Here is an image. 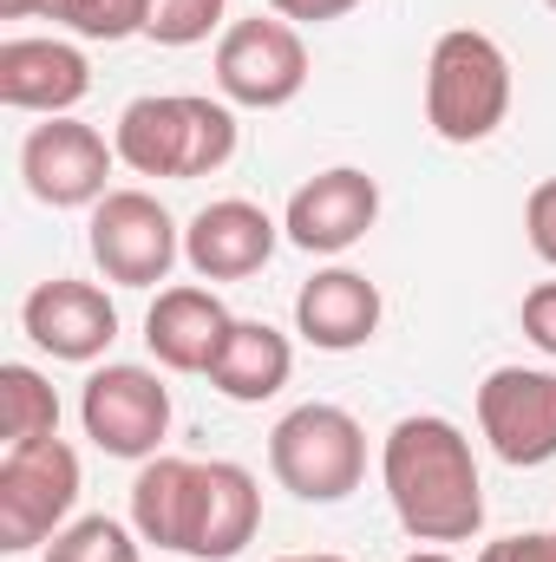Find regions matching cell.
Here are the masks:
<instances>
[{
  "mask_svg": "<svg viewBox=\"0 0 556 562\" xmlns=\"http://www.w3.org/2000/svg\"><path fill=\"white\" fill-rule=\"evenodd\" d=\"M380 484L413 543H471L485 530V477L471 438L438 413H413L387 431Z\"/></svg>",
  "mask_w": 556,
  "mask_h": 562,
  "instance_id": "cell-1",
  "label": "cell"
},
{
  "mask_svg": "<svg viewBox=\"0 0 556 562\" xmlns=\"http://www.w3.org/2000/svg\"><path fill=\"white\" fill-rule=\"evenodd\" d=\"M119 164L138 177H216L236 157V112L230 99H203V92H144L119 112L112 125Z\"/></svg>",
  "mask_w": 556,
  "mask_h": 562,
  "instance_id": "cell-2",
  "label": "cell"
},
{
  "mask_svg": "<svg viewBox=\"0 0 556 562\" xmlns=\"http://www.w3.org/2000/svg\"><path fill=\"white\" fill-rule=\"evenodd\" d=\"M511 119V59L491 33L452 26L425 59V125L445 144H485Z\"/></svg>",
  "mask_w": 556,
  "mask_h": 562,
  "instance_id": "cell-3",
  "label": "cell"
},
{
  "mask_svg": "<svg viewBox=\"0 0 556 562\" xmlns=\"http://www.w3.org/2000/svg\"><path fill=\"white\" fill-rule=\"evenodd\" d=\"M269 471L301 504H341L367 477V431L347 406L308 400V406L281 413L269 431Z\"/></svg>",
  "mask_w": 556,
  "mask_h": 562,
  "instance_id": "cell-4",
  "label": "cell"
},
{
  "mask_svg": "<svg viewBox=\"0 0 556 562\" xmlns=\"http://www.w3.org/2000/svg\"><path fill=\"white\" fill-rule=\"evenodd\" d=\"M79 451L66 438H40V445H7L0 458V550L26 557L40 543H53L73 524L79 504Z\"/></svg>",
  "mask_w": 556,
  "mask_h": 562,
  "instance_id": "cell-5",
  "label": "cell"
},
{
  "mask_svg": "<svg viewBox=\"0 0 556 562\" xmlns=\"http://www.w3.org/2000/svg\"><path fill=\"white\" fill-rule=\"evenodd\" d=\"M86 249H92V262H99L105 281L157 288V281H170L177 256H184V229H177V216L151 190H112V196L92 203Z\"/></svg>",
  "mask_w": 556,
  "mask_h": 562,
  "instance_id": "cell-6",
  "label": "cell"
},
{
  "mask_svg": "<svg viewBox=\"0 0 556 562\" xmlns=\"http://www.w3.org/2000/svg\"><path fill=\"white\" fill-rule=\"evenodd\" d=\"M308 86V46H301V26H288L281 13H256V20H236L223 26L216 40V92L243 112H281L294 105Z\"/></svg>",
  "mask_w": 556,
  "mask_h": 562,
  "instance_id": "cell-7",
  "label": "cell"
},
{
  "mask_svg": "<svg viewBox=\"0 0 556 562\" xmlns=\"http://www.w3.org/2000/svg\"><path fill=\"white\" fill-rule=\"evenodd\" d=\"M79 425L86 438L105 451V458H157V445L170 438V386L151 373V367H132V360H105L86 393H79Z\"/></svg>",
  "mask_w": 556,
  "mask_h": 562,
  "instance_id": "cell-8",
  "label": "cell"
},
{
  "mask_svg": "<svg viewBox=\"0 0 556 562\" xmlns=\"http://www.w3.org/2000/svg\"><path fill=\"white\" fill-rule=\"evenodd\" d=\"M119 164V144H105V132H92L86 119H46L33 125L20 144V177L33 190V203L46 210H92Z\"/></svg>",
  "mask_w": 556,
  "mask_h": 562,
  "instance_id": "cell-9",
  "label": "cell"
},
{
  "mask_svg": "<svg viewBox=\"0 0 556 562\" xmlns=\"http://www.w3.org/2000/svg\"><path fill=\"white\" fill-rule=\"evenodd\" d=\"M478 431L518 471L556 458V373L551 367H491L478 386Z\"/></svg>",
  "mask_w": 556,
  "mask_h": 562,
  "instance_id": "cell-10",
  "label": "cell"
},
{
  "mask_svg": "<svg viewBox=\"0 0 556 562\" xmlns=\"http://www.w3.org/2000/svg\"><path fill=\"white\" fill-rule=\"evenodd\" d=\"M374 223H380V183L354 164L314 170L281 210V236L308 256H347Z\"/></svg>",
  "mask_w": 556,
  "mask_h": 562,
  "instance_id": "cell-11",
  "label": "cell"
},
{
  "mask_svg": "<svg viewBox=\"0 0 556 562\" xmlns=\"http://www.w3.org/2000/svg\"><path fill=\"white\" fill-rule=\"evenodd\" d=\"M20 327H26V340L40 353L73 360V367H92L119 340V307H112V294L99 281L53 276L20 301Z\"/></svg>",
  "mask_w": 556,
  "mask_h": 562,
  "instance_id": "cell-12",
  "label": "cell"
},
{
  "mask_svg": "<svg viewBox=\"0 0 556 562\" xmlns=\"http://www.w3.org/2000/svg\"><path fill=\"white\" fill-rule=\"evenodd\" d=\"M276 243H281V223L263 203H249V196H216V203H203V210L190 216V229H184V262L203 281H249V276L269 269Z\"/></svg>",
  "mask_w": 556,
  "mask_h": 562,
  "instance_id": "cell-13",
  "label": "cell"
},
{
  "mask_svg": "<svg viewBox=\"0 0 556 562\" xmlns=\"http://www.w3.org/2000/svg\"><path fill=\"white\" fill-rule=\"evenodd\" d=\"M263 530V491L236 458H197V497L184 524V557L230 562L243 557Z\"/></svg>",
  "mask_w": 556,
  "mask_h": 562,
  "instance_id": "cell-14",
  "label": "cell"
},
{
  "mask_svg": "<svg viewBox=\"0 0 556 562\" xmlns=\"http://www.w3.org/2000/svg\"><path fill=\"white\" fill-rule=\"evenodd\" d=\"M92 92V66L73 40H0V105L73 119V105Z\"/></svg>",
  "mask_w": 556,
  "mask_h": 562,
  "instance_id": "cell-15",
  "label": "cell"
},
{
  "mask_svg": "<svg viewBox=\"0 0 556 562\" xmlns=\"http://www.w3.org/2000/svg\"><path fill=\"white\" fill-rule=\"evenodd\" d=\"M230 327H236V314L210 288L184 281V288H157V301L144 314V347H151V360L164 373H210Z\"/></svg>",
  "mask_w": 556,
  "mask_h": 562,
  "instance_id": "cell-16",
  "label": "cell"
},
{
  "mask_svg": "<svg viewBox=\"0 0 556 562\" xmlns=\"http://www.w3.org/2000/svg\"><path fill=\"white\" fill-rule=\"evenodd\" d=\"M380 288L360 276V269H321V276L301 281L294 294V334L321 353H354L380 334Z\"/></svg>",
  "mask_w": 556,
  "mask_h": 562,
  "instance_id": "cell-17",
  "label": "cell"
},
{
  "mask_svg": "<svg viewBox=\"0 0 556 562\" xmlns=\"http://www.w3.org/2000/svg\"><path fill=\"white\" fill-rule=\"evenodd\" d=\"M288 373H294L288 334L269 327V321H236L203 380H210L223 400H236V406H263V400H276L281 386H288Z\"/></svg>",
  "mask_w": 556,
  "mask_h": 562,
  "instance_id": "cell-18",
  "label": "cell"
},
{
  "mask_svg": "<svg viewBox=\"0 0 556 562\" xmlns=\"http://www.w3.org/2000/svg\"><path fill=\"white\" fill-rule=\"evenodd\" d=\"M190 497H197V458H144L132 477V530L151 550H177L184 557V524H190Z\"/></svg>",
  "mask_w": 556,
  "mask_h": 562,
  "instance_id": "cell-19",
  "label": "cell"
},
{
  "mask_svg": "<svg viewBox=\"0 0 556 562\" xmlns=\"http://www.w3.org/2000/svg\"><path fill=\"white\" fill-rule=\"evenodd\" d=\"M0 431L7 445H40V438H59V393L46 373L7 360L0 367Z\"/></svg>",
  "mask_w": 556,
  "mask_h": 562,
  "instance_id": "cell-20",
  "label": "cell"
},
{
  "mask_svg": "<svg viewBox=\"0 0 556 562\" xmlns=\"http://www.w3.org/2000/svg\"><path fill=\"white\" fill-rule=\"evenodd\" d=\"M151 7L157 0H46L40 13L73 26L79 40H132L151 26Z\"/></svg>",
  "mask_w": 556,
  "mask_h": 562,
  "instance_id": "cell-21",
  "label": "cell"
},
{
  "mask_svg": "<svg viewBox=\"0 0 556 562\" xmlns=\"http://www.w3.org/2000/svg\"><path fill=\"white\" fill-rule=\"evenodd\" d=\"M40 562H144V557H138V543H132V530H125L119 517H79V524H66V530L46 543Z\"/></svg>",
  "mask_w": 556,
  "mask_h": 562,
  "instance_id": "cell-22",
  "label": "cell"
},
{
  "mask_svg": "<svg viewBox=\"0 0 556 562\" xmlns=\"http://www.w3.org/2000/svg\"><path fill=\"white\" fill-rule=\"evenodd\" d=\"M223 7L230 0H157L144 40H157V46H203L223 26Z\"/></svg>",
  "mask_w": 556,
  "mask_h": 562,
  "instance_id": "cell-23",
  "label": "cell"
},
{
  "mask_svg": "<svg viewBox=\"0 0 556 562\" xmlns=\"http://www.w3.org/2000/svg\"><path fill=\"white\" fill-rule=\"evenodd\" d=\"M524 236H531V249L556 269V177H544V183L531 190V203H524Z\"/></svg>",
  "mask_w": 556,
  "mask_h": 562,
  "instance_id": "cell-24",
  "label": "cell"
},
{
  "mask_svg": "<svg viewBox=\"0 0 556 562\" xmlns=\"http://www.w3.org/2000/svg\"><path fill=\"white\" fill-rule=\"evenodd\" d=\"M524 340L556 360V281H537V288L524 294Z\"/></svg>",
  "mask_w": 556,
  "mask_h": 562,
  "instance_id": "cell-25",
  "label": "cell"
},
{
  "mask_svg": "<svg viewBox=\"0 0 556 562\" xmlns=\"http://www.w3.org/2000/svg\"><path fill=\"white\" fill-rule=\"evenodd\" d=\"M478 562H556V530H518V537H498L485 543Z\"/></svg>",
  "mask_w": 556,
  "mask_h": 562,
  "instance_id": "cell-26",
  "label": "cell"
},
{
  "mask_svg": "<svg viewBox=\"0 0 556 562\" xmlns=\"http://www.w3.org/2000/svg\"><path fill=\"white\" fill-rule=\"evenodd\" d=\"M360 0H269V13H281L288 26H321V20H341L354 13Z\"/></svg>",
  "mask_w": 556,
  "mask_h": 562,
  "instance_id": "cell-27",
  "label": "cell"
},
{
  "mask_svg": "<svg viewBox=\"0 0 556 562\" xmlns=\"http://www.w3.org/2000/svg\"><path fill=\"white\" fill-rule=\"evenodd\" d=\"M46 0H0V20H26V13H40Z\"/></svg>",
  "mask_w": 556,
  "mask_h": 562,
  "instance_id": "cell-28",
  "label": "cell"
},
{
  "mask_svg": "<svg viewBox=\"0 0 556 562\" xmlns=\"http://www.w3.org/2000/svg\"><path fill=\"white\" fill-rule=\"evenodd\" d=\"M407 562H452V557H445V550H413Z\"/></svg>",
  "mask_w": 556,
  "mask_h": 562,
  "instance_id": "cell-29",
  "label": "cell"
},
{
  "mask_svg": "<svg viewBox=\"0 0 556 562\" xmlns=\"http://www.w3.org/2000/svg\"><path fill=\"white\" fill-rule=\"evenodd\" d=\"M276 562H347V557H276Z\"/></svg>",
  "mask_w": 556,
  "mask_h": 562,
  "instance_id": "cell-30",
  "label": "cell"
},
{
  "mask_svg": "<svg viewBox=\"0 0 556 562\" xmlns=\"http://www.w3.org/2000/svg\"><path fill=\"white\" fill-rule=\"evenodd\" d=\"M544 7H551V13H556V0H544Z\"/></svg>",
  "mask_w": 556,
  "mask_h": 562,
  "instance_id": "cell-31",
  "label": "cell"
}]
</instances>
